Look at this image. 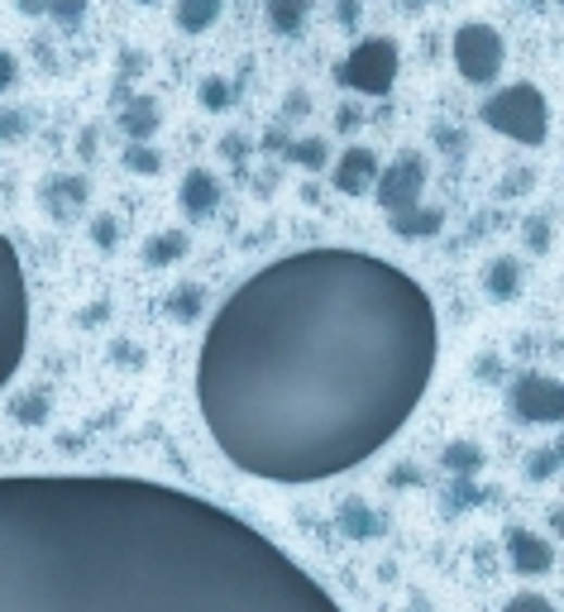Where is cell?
<instances>
[{
    "instance_id": "d4e9b609",
    "label": "cell",
    "mask_w": 564,
    "mask_h": 612,
    "mask_svg": "<svg viewBox=\"0 0 564 612\" xmlns=\"http://www.w3.org/2000/svg\"><path fill=\"white\" fill-rule=\"evenodd\" d=\"M201 105H206V111H225V105H230V87H225L221 77H206L201 82Z\"/></svg>"
},
{
    "instance_id": "1f68e13d",
    "label": "cell",
    "mask_w": 564,
    "mask_h": 612,
    "mask_svg": "<svg viewBox=\"0 0 564 612\" xmlns=\"http://www.w3.org/2000/svg\"><path fill=\"white\" fill-rule=\"evenodd\" d=\"M20 129H24V120L15 111H0V135H20Z\"/></svg>"
},
{
    "instance_id": "ac0fdd59",
    "label": "cell",
    "mask_w": 564,
    "mask_h": 612,
    "mask_svg": "<svg viewBox=\"0 0 564 612\" xmlns=\"http://www.w3.org/2000/svg\"><path fill=\"white\" fill-rule=\"evenodd\" d=\"M263 10H268V24L278 34H297L311 15V0H263Z\"/></svg>"
},
{
    "instance_id": "83f0119b",
    "label": "cell",
    "mask_w": 564,
    "mask_h": 612,
    "mask_svg": "<svg viewBox=\"0 0 564 612\" xmlns=\"http://www.w3.org/2000/svg\"><path fill=\"white\" fill-rule=\"evenodd\" d=\"M82 10H87V0H53V5H48V15H53L58 24H77Z\"/></svg>"
},
{
    "instance_id": "7c38bea8",
    "label": "cell",
    "mask_w": 564,
    "mask_h": 612,
    "mask_svg": "<svg viewBox=\"0 0 564 612\" xmlns=\"http://www.w3.org/2000/svg\"><path fill=\"white\" fill-rule=\"evenodd\" d=\"M159 125H163V111L153 96H135V101L120 111V129L129 135V143H143L149 135H159Z\"/></svg>"
},
{
    "instance_id": "2e32d148",
    "label": "cell",
    "mask_w": 564,
    "mask_h": 612,
    "mask_svg": "<svg viewBox=\"0 0 564 612\" xmlns=\"http://www.w3.org/2000/svg\"><path fill=\"white\" fill-rule=\"evenodd\" d=\"M484 287L498 297V302H512L522 292V263L517 259H493L484 273Z\"/></svg>"
},
{
    "instance_id": "d590c367",
    "label": "cell",
    "mask_w": 564,
    "mask_h": 612,
    "mask_svg": "<svg viewBox=\"0 0 564 612\" xmlns=\"http://www.w3.org/2000/svg\"><path fill=\"white\" fill-rule=\"evenodd\" d=\"M560 460H564V446H560Z\"/></svg>"
},
{
    "instance_id": "8fae6325",
    "label": "cell",
    "mask_w": 564,
    "mask_h": 612,
    "mask_svg": "<svg viewBox=\"0 0 564 612\" xmlns=\"http://www.w3.org/2000/svg\"><path fill=\"white\" fill-rule=\"evenodd\" d=\"M215 207H221V177L206 173V167H191L183 177V211L191 221H206Z\"/></svg>"
},
{
    "instance_id": "30bf717a",
    "label": "cell",
    "mask_w": 564,
    "mask_h": 612,
    "mask_svg": "<svg viewBox=\"0 0 564 612\" xmlns=\"http://www.w3.org/2000/svg\"><path fill=\"white\" fill-rule=\"evenodd\" d=\"M507 560L517 574H550V565H555V546H550L546 536L526 532V526H512L507 532Z\"/></svg>"
},
{
    "instance_id": "4316f807",
    "label": "cell",
    "mask_w": 564,
    "mask_h": 612,
    "mask_svg": "<svg viewBox=\"0 0 564 612\" xmlns=\"http://www.w3.org/2000/svg\"><path fill=\"white\" fill-rule=\"evenodd\" d=\"M91 239H96V245H101V249H115V215H91Z\"/></svg>"
},
{
    "instance_id": "4fadbf2b",
    "label": "cell",
    "mask_w": 564,
    "mask_h": 612,
    "mask_svg": "<svg viewBox=\"0 0 564 612\" xmlns=\"http://www.w3.org/2000/svg\"><path fill=\"white\" fill-rule=\"evenodd\" d=\"M82 201H87V183L82 177H48L43 183V211L58 215V221L77 211Z\"/></svg>"
},
{
    "instance_id": "3957f363",
    "label": "cell",
    "mask_w": 564,
    "mask_h": 612,
    "mask_svg": "<svg viewBox=\"0 0 564 612\" xmlns=\"http://www.w3.org/2000/svg\"><path fill=\"white\" fill-rule=\"evenodd\" d=\"M24 345H29V287L15 245L0 235V388L15 378Z\"/></svg>"
},
{
    "instance_id": "277c9868",
    "label": "cell",
    "mask_w": 564,
    "mask_h": 612,
    "mask_svg": "<svg viewBox=\"0 0 564 612\" xmlns=\"http://www.w3.org/2000/svg\"><path fill=\"white\" fill-rule=\"evenodd\" d=\"M478 115H484L488 129H498V135H507L517 143H541L550 129V105L531 82H512V87L493 91Z\"/></svg>"
},
{
    "instance_id": "7402d4cb",
    "label": "cell",
    "mask_w": 564,
    "mask_h": 612,
    "mask_svg": "<svg viewBox=\"0 0 564 612\" xmlns=\"http://www.w3.org/2000/svg\"><path fill=\"white\" fill-rule=\"evenodd\" d=\"M201 302H206V297H201V287H177L173 297H167V311H173L177 321H197L201 316Z\"/></svg>"
},
{
    "instance_id": "5bb4252c",
    "label": "cell",
    "mask_w": 564,
    "mask_h": 612,
    "mask_svg": "<svg viewBox=\"0 0 564 612\" xmlns=\"http://www.w3.org/2000/svg\"><path fill=\"white\" fill-rule=\"evenodd\" d=\"M440 225H446V211L440 207H412V211L392 215V235H402V239H426V235H436Z\"/></svg>"
},
{
    "instance_id": "d6a6232c",
    "label": "cell",
    "mask_w": 564,
    "mask_h": 612,
    "mask_svg": "<svg viewBox=\"0 0 564 612\" xmlns=\"http://www.w3.org/2000/svg\"><path fill=\"white\" fill-rule=\"evenodd\" d=\"M15 5H20V15H43L53 0H15Z\"/></svg>"
},
{
    "instance_id": "8d00e7d4",
    "label": "cell",
    "mask_w": 564,
    "mask_h": 612,
    "mask_svg": "<svg viewBox=\"0 0 564 612\" xmlns=\"http://www.w3.org/2000/svg\"><path fill=\"white\" fill-rule=\"evenodd\" d=\"M143 5H149V0H143Z\"/></svg>"
},
{
    "instance_id": "603a6c76",
    "label": "cell",
    "mask_w": 564,
    "mask_h": 612,
    "mask_svg": "<svg viewBox=\"0 0 564 612\" xmlns=\"http://www.w3.org/2000/svg\"><path fill=\"white\" fill-rule=\"evenodd\" d=\"M125 167H129V173H139V177H153L163 167V159H159V149H149V143H129V149H125Z\"/></svg>"
},
{
    "instance_id": "6da1fadb",
    "label": "cell",
    "mask_w": 564,
    "mask_h": 612,
    "mask_svg": "<svg viewBox=\"0 0 564 612\" xmlns=\"http://www.w3.org/2000/svg\"><path fill=\"white\" fill-rule=\"evenodd\" d=\"M436 354V307L416 278L359 249H297L211 316L197 407L235 470L321 484L398 436Z\"/></svg>"
},
{
    "instance_id": "7a4b0ae2",
    "label": "cell",
    "mask_w": 564,
    "mask_h": 612,
    "mask_svg": "<svg viewBox=\"0 0 564 612\" xmlns=\"http://www.w3.org/2000/svg\"><path fill=\"white\" fill-rule=\"evenodd\" d=\"M0 612H340L245 517L129 474H0Z\"/></svg>"
},
{
    "instance_id": "e0dca14e",
    "label": "cell",
    "mask_w": 564,
    "mask_h": 612,
    "mask_svg": "<svg viewBox=\"0 0 564 612\" xmlns=\"http://www.w3.org/2000/svg\"><path fill=\"white\" fill-rule=\"evenodd\" d=\"M221 5L225 0H177V24L187 34H206L215 20H221Z\"/></svg>"
},
{
    "instance_id": "ffe728a7",
    "label": "cell",
    "mask_w": 564,
    "mask_h": 612,
    "mask_svg": "<svg viewBox=\"0 0 564 612\" xmlns=\"http://www.w3.org/2000/svg\"><path fill=\"white\" fill-rule=\"evenodd\" d=\"M340 526H344V536H354V541H374V536H378V517L364 508V502H344V508H340Z\"/></svg>"
},
{
    "instance_id": "52a82bcc",
    "label": "cell",
    "mask_w": 564,
    "mask_h": 612,
    "mask_svg": "<svg viewBox=\"0 0 564 612\" xmlns=\"http://www.w3.org/2000/svg\"><path fill=\"white\" fill-rule=\"evenodd\" d=\"M512 412L526 426H560L564 422V383L546 374H517L512 378Z\"/></svg>"
},
{
    "instance_id": "d6986e66",
    "label": "cell",
    "mask_w": 564,
    "mask_h": 612,
    "mask_svg": "<svg viewBox=\"0 0 564 612\" xmlns=\"http://www.w3.org/2000/svg\"><path fill=\"white\" fill-rule=\"evenodd\" d=\"M440 464H446L450 474L469 478V474H478V470H484V450H478L474 440H450V446H446V454H440Z\"/></svg>"
},
{
    "instance_id": "484cf974",
    "label": "cell",
    "mask_w": 564,
    "mask_h": 612,
    "mask_svg": "<svg viewBox=\"0 0 564 612\" xmlns=\"http://www.w3.org/2000/svg\"><path fill=\"white\" fill-rule=\"evenodd\" d=\"M502 612H555V603L541 594H517V598H507V608Z\"/></svg>"
},
{
    "instance_id": "9c48e42d",
    "label": "cell",
    "mask_w": 564,
    "mask_h": 612,
    "mask_svg": "<svg viewBox=\"0 0 564 612\" xmlns=\"http://www.w3.org/2000/svg\"><path fill=\"white\" fill-rule=\"evenodd\" d=\"M335 191H344V197H359V191L378 187L383 167H378V153L364 149V143H354V149L340 153V163H335Z\"/></svg>"
},
{
    "instance_id": "5b68a950",
    "label": "cell",
    "mask_w": 564,
    "mask_h": 612,
    "mask_svg": "<svg viewBox=\"0 0 564 612\" xmlns=\"http://www.w3.org/2000/svg\"><path fill=\"white\" fill-rule=\"evenodd\" d=\"M340 82L359 96H388L398 82V43L383 39V34L354 43V53L340 63Z\"/></svg>"
},
{
    "instance_id": "ba28073f",
    "label": "cell",
    "mask_w": 564,
    "mask_h": 612,
    "mask_svg": "<svg viewBox=\"0 0 564 612\" xmlns=\"http://www.w3.org/2000/svg\"><path fill=\"white\" fill-rule=\"evenodd\" d=\"M422 191H426V159L406 149V153H398V163L383 167L374 197H378V207L388 215H398V211L422 207Z\"/></svg>"
},
{
    "instance_id": "836d02e7",
    "label": "cell",
    "mask_w": 564,
    "mask_h": 612,
    "mask_svg": "<svg viewBox=\"0 0 564 612\" xmlns=\"http://www.w3.org/2000/svg\"><path fill=\"white\" fill-rule=\"evenodd\" d=\"M531 249H546V221H531Z\"/></svg>"
},
{
    "instance_id": "4dcf8cb0",
    "label": "cell",
    "mask_w": 564,
    "mask_h": 612,
    "mask_svg": "<svg viewBox=\"0 0 564 612\" xmlns=\"http://www.w3.org/2000/svg\"><path fill=\"white\" fill-rule=\"evenodd\" d=\"M469 502H478V488L469 484V478H460V484H454V502H450V512L469 508Z\"/></svg>"
},
{
    "instance_id": "f546056e",
    "label": "cell",
    "mask_w": 564,
    "mask_h": 612,
    "mask_svg": "<svg viewBox=\"0 0 564 612\" xmlns=\"http://www.w3.org/2000/svg\"><path fill=\"white\" fill-rule=\"evenodd\" d=\"M15 77H20L15 53H5V48H0V91H10V87H15Z\"/></svg>"
},
{
    "instance_id": "f1b7e54d",
    "label": "cell",
    "mask_w": 564,
    "mask_h": 612,
    "mask_svg": "<svg viewBox=\"0 0 564 612\" xmlns=\"http://www.w3.org/2000/svg\"><path fill=\"white\" fill-rule=\"evenodd\" d=\"M555 464H560V450H536L531 464H526V474H531V478H546V474H555Z\"/></svg>"
},
{
    "instance_id": "cb8c5ba5",
    "label": "cell",
    "mask_w": 564,
    "mask_h": 612,
    "mask_svg": "<svg viewBox=\"0 0 564 612\" xmlns=\"http://www.w3.org/2000/svg\"><path fill=\"white\" fill-rule=\"evenodd\" d=\"M326 159H330V143L326 139H297L292 143V163H302V167H326Z\"/></svg>"
},
{
    "instance_id": "e575fe53",
    "label": "cell",
    "mask_w": 564,
    "mask_h": 612,
    "mask_svg": "<svg viewBox=\"0 0 564 612\" xmlns=\"http://www.w3.org/2000/svg\"><path fill=\"white\" fill-rule=\"evenodd\" d=\"M77 149H82V153H87V159H91V149H96V129H82V139H77Z\"/></svg>"
},
{
    "instance_id": "44dd1931",
    "label": "cell",
    "mask_w": 564,
    "mask_h": 612,
    "mask_svg": "<svg viewBox=\"0 0 564 612\" xmlns=\"http://www.w3.org/2000/svg\"><path fill=\"white\" fill-rule=\"evenodd\" d=\"M10 416L24 426H43L48 422V398L43 392H20V398L10 402Z\"/></svg>"
},
{
    "instance_id": "8992f818",
    "label": "cell",
    "mask_w": 564,
    "mask_h": 612,
    "mask_svg": "<svg viewBox=\"0 0 564 612\" xmlns=\"http://www.w3.org/2000/svg\"><path fill=\"white\" fill-rule=\"evenodd\" d=\"M502 58H507V48H502V34L493 24H460V34H454V67H460V77L469 87H488L502 72Z\"/></svg>"
},
{
    "instance_id": "9a60e30c",
    "label": "cell",
    "mask_w": 564,
    "mask_h": 612,
    "mask_svg": "<svg viewBox=\"0 0 564 612\" xmlns=\"http://www.w3.org/2000/svg\"><path fill=\"white\" fill-rule=\"evenodd\" d=\"M187 230H159L149 239V245H143V263H149V268H167V263H177L187 254Z\"/></svg>"
}]
</instances>
